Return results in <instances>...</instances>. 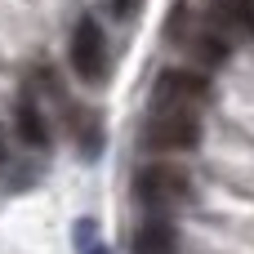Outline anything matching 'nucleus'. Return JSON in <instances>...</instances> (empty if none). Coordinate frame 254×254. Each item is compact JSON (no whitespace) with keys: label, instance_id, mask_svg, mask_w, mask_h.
<instances>
[{"label":"nucleus","instance_id":"nucleus-7","mask_svg":"<svg viewBox=\"0 0 254 254\" xmlns=\"http://www.w3.org/2000/svg\"><path fill=\"white\" fill-rule=\"evenodd\" d=\"M134 254H179V232H174V223H165V214H152V219L134 232Z\"/></svg>","mask_w":254,"mask_h":254},{"label":"nucleus","instance_id":"nucleus-1","mask_svg":"<svg viewBox=\"0 0 254 254\" xmlns=\"http://www.w3.org/2000/svg\"><path fill=\"white\" fill-rule=\"evenodd\" d=\"M134 196L152 214H174L192 201V174L183 165H170V161H147L134 174Z\"/></svg>","mask_w":254,"mask_h":254},{"label":"nucleus","instance_id":"nucleus-11","mask_svg":"<svg viewBox=\"0 0 254 254\" xmlns=\"http://www.w3.org/2000/svg\"><path fill=\"white\" fill-rule=\"evenodd\" d=\"M129 13V0H116V18H125Z\"/></svg>","mask_w":254,"mask_h":254},{"label":"nucleus","instance_id":"nucleus-3","mask_svg":"<svg viewBox=\"0 0 254 254\" xmlns=\"http://www.w3.org/2000/svg\"><path fill=\"white\" fill-rule=\"evenodd\" d=\"M67 54H71V71H76L80 80H89V85L107 80L112 54H107V36H103L98 18H89V13H85V18L71 27V45H67Z\"/></svg>","mask_w":254,"mask_h":254},{"label":"nucleus","instance_id":"nucleus-2","mask_svg":"<svg viewBox=\"0 0 254 254\" xmlns=\"http://www.w3.org/2000/svg\"><path fill=\"white\" fill-rule=\"evenodd\" d=\"M138 138H143V152H156V156L192 152L201 143V116L196 107H152Z\"/></svg>","mask_w":254,"mask_h":254},{"label":"nucleus","instance_id":"nucleus-12","mask_svg":"<svg viewBox=\"0 0 254 254\" xmlns=\"http://www.w3.org/2000/svg\"><path fill=\"white\" fill-rule=\"evenodd\" d=\"M0 161H4V143H0Z\"/></svg>","mask_w":254,"mask_h":254},{"label":"nucleus","instance_id":"nucleus-9","mask_svg":"<svg viewBox=\"0 0 254 254\" xmlns=\"http://www.w3.org/2000/svg\"><path fill=\"white\" fill-rule=\"evenodd\" d=\"M71 125H76V138H80L85 156H98V147H103V129H98L94 112H71Z\"/></svg>","mask_w":254,"mask_h":254},{"label":"nucleus","instance_id":"nucleus-10","mask_svg":"<svg viewBox=\"0 0 254 254\" xmlns=\"http://www.w3.org/2000/svg\"><path fill=\"white\" fill-rule=\"evenodd\" d=\"M76 250H80V254H107V246L98 241L94 219H80V228H76Z\"/></svg>","mask_w":254,"mask_h":254},{"label":"nucleus","instance_id":"nucleus-6","mask_svg":"<svg viewBox=\"0 0 254 254\" xmlns=\"http://www.w3.org/2000/svg\"><path fill=\"white\" fill-rule=\"evenodd\" d=\"M183 49L196 58V67H219V63H228V54H232V40H228L219 27L201 22L196 31H188V36H183Z\"/></svg>","mask_w":254,"mask_h":254},{"label":"nucleus","instance_id":"nucleus-8","mask_svg":"<svg viewBox=\"0 0 254 254\" xmlns=\"http://www.w3.org/2000/svg\"><path fill=\"white\" fill-rule=\"evenodd\" d=\"M13 125H18V138H22V143H31V147H45V143H49V125H45V116H40V107H36L31 98H22V103H18Z\"/></svg>","mask_w":254,"mask_h":254},{"label":"nucleus","instance_id":"nucleus-5","mask_svg":"<svg viewBox=\"0 0 254 254\" xmlns=\"http://www.w3.org/2000/svg\"><path fill=\"white\" fill-rule=\"evenodd\" d=\"M205 22L219 27L228 40L254 36V0H205Z\"/></svg>","mask_w":254,"mask_h":254},{"label":"nucleus","instance_id":"nucleus-4","mask_svg":"<svg viewBox=\"0 0 254 254\" xmlns=\"http://www.w3.org/2000/svg\"><path fill=\"white\" fill-rule=\"evenodd\" d=\"M210 98V76L205 67H170L152 85V107H196Z\"/></svg>","mask_w":254,"mask_h":254}]
</instances>
